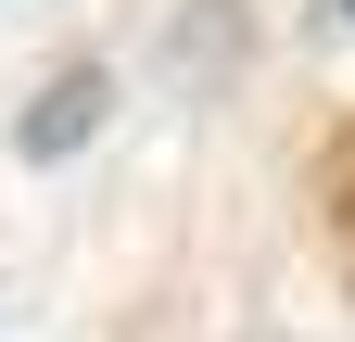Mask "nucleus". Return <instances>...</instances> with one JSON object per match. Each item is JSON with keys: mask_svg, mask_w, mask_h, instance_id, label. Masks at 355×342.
<instances>
[{"mask_svg": "<svg viewBox=\"0 0 355 342\" xmlns=\"http://www.w3.org/2000/svg\"><path fill=\"white\" fill-rule=\"evenodd\" d=\"M343 13H355V0H343Z\"/></svg>", "mask_w": 355, "mask_h": 342, "instance_id": "nucleus-2", "label": "nucleus"}, {"mask_svg": "<svg viewBox=\"0 0 355 342\" xmlns=\"http://www.w3.org/2000/svg\"><path fill=\"white\" fill-rule=\"evenodd\" d=\"M102 102H114V76H102V64H64L51 89H38V114L13 127V152H26V165H51V152H76L89 127H102Z\"/></svg>", "mask_w": 355, "mask_h": 342, "instance_id": "nucleus-1", "label": "nucleus"}]
</instances>
